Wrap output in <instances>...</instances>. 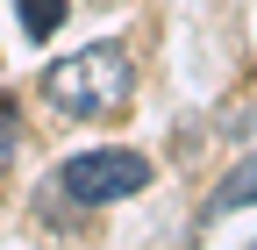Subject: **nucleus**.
Instances as JSON below:
<instances>
[{"label": "nucleus", "mask_w": 257, "mask_h": 250, "mask_svg": "<svg viewBox=\"0 0 257 250\" xmlns=\"http://www.w3.org/2000/svg\"><path fill=\"white\" fill-rule=\"evenodd\" d=\"M128 93H136V65H128L121 43H86L72 57H57L43 72V100L72 121H107L128 107Z\"/></svg>", "instance_id": "f257e3e1"}, {"label": "nucleus", "mask_w": 257, "mask_h": 250, "mask_svg": "<svg viewBox=\"0 0 257 250\" xmlns=\"http://www.w3.org/2000/svg\"><path fill=\"white\" fill-rule=\"evenodd\" d=\"M150 186V158L143 150H86V158L64 165V200L72 207H107V200H128Z\"/></svg>", "instance_id": "f03ea898"}, {"label": "nucleus", "mask_w": 257, "mask_h": 250, "mask_svg": "<svg viewBox=\"0 0 257 250\" xmlns=\"http://www.w3.org/2000/svg\"><path fill=\"white\" fill-rule=\"evenodd\" d=\"M15 8H22V36L29 43L57 36V22H64V0H15Z\"/></svg>", "instance_id": "7ed1b4c3"}, {"label": "nucleus", "mask_w": 257, "mask_h": 250, "mask_svg": "<svg viewBox=\"0 0 257 250\" xmlns=\"http://www.w3.org/2000/svg\"><path fill=\"white\" fill-rule=\"evenodd\" d=\"M250 200H257V165H250V172H236L229 186H221V193L207 200V214H229V207H250Z\"/></svg>", "instance_id": "20e7f679"}, {"label": "nucleus", "mask_w": 257, "mask_h": 250, "mask_svg": "<svg viewBox=\"0 0 257 250\" xmlns=\"http://www.w3.org/2000/svg\"><path fill=\"white\" fill-rule=\"evenodd\" d=\"M15 143H22V114H15V100L0 93V172L15 165Z\"/></svg>", "instance_id": "39448f33"}, {"label": "nucleus", "mask_w": 257, "mask_h": 250, "mask_svg": "<svg viewBox=\"0 0 257 250\" xmlns=\"http://www.w3.org/2000/svg\"><path fill=\"white\" fill-rule=\"evenodd\" d=\"M250 250H257V243H250Z\"/></svg>", "instance_id": "423d86ee"}]
</instances>
